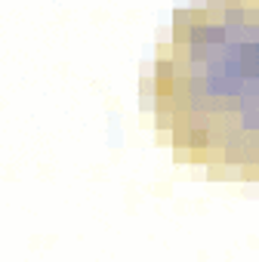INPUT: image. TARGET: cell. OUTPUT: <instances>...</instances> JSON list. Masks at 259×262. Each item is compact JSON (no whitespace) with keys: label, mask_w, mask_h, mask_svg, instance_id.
<instances>
[{"label":"cell","mask_w":259,"mask_h":262,"mask_svg":"<svg viewBox=\"0 0 259 262\" xmlns=\"http://www.w3.org/2000/svg\"><path fill=\"white\" fill-rule=\"evenodd\" d=\"M152 105L176 161L259 182V0H195L158 47Z\"/></svg>","instance_id":"1"}]
</instances>
